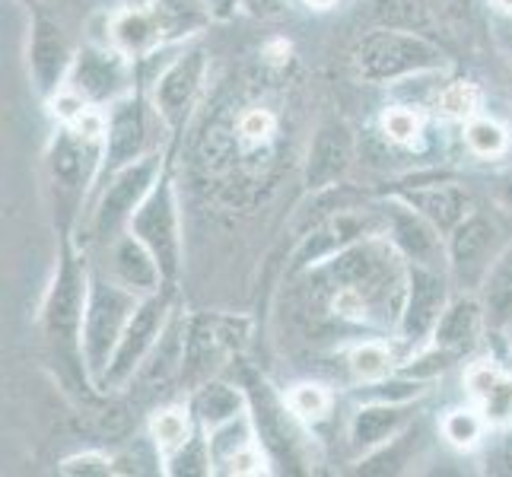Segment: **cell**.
Masks as SVG:
<instances>
[{"label": "cell", "mask_w": 512, "mask_h": 477, "mask_svg": "<svg viewBox=\"0 0 512 477\" xmlns=\"http://www.w3.org/2000/svg\"><path fill=\"white\" fill-rule=\"evenodd\" d=\"M153 439L163 452L182 449L191 439V427H188L185 411H163L160 417H156L153 420Z\"/></svg>", "instance_id": "27"}, {"label": "cell", "mask_w": 512, "mask_h": 477, "mask_svg": "<svg viewBox=\"0 0 512 477\" xmlns=\"http://www.w3.org/2000/svg\"><path fill=\"white\" fill-rule=\"evenodd\" d=\"M481 430H484L481 417H478V414H471V411H452V414L446 417V423H443L446 439H449L452 446H458V449H468V446L478 443V439H481Z\"/></svg>", "instance_id": "30"}, {"label": "cell", "mask_w": 512, "mask_h": 477, "mask_svg": "<svg viewBox=\"0 0 512 477\" xmlns=\"http://www.w3.org/2000/svg\"><path fill=\"white\" fill-rule=\"evenodd\" d=\"M201 77H204V55L201 51H191V55H182L160 80H156L153 105L169 125L185 118L188 105L201 86Z\"/></svg>", "instance_id": "11"}, {"label": "cell", "mask_w": 512, "mask_h": 477, "mask_svg": "<svg viewBox=\"0 0 512 477\" xmlns=\"http://www.w3.org/2000/svg\"><path fill=\"white\" fill-rule=\"evenodd\" d=\"M67 64H70V51H67L61 29L51 20H45V16H39V20L32 23V45H29V70L35 83H39V90L45 93L55 90Z\"/></svg>", "instance_id": "12"}, {"label": "cell", "mask_w": 512, "mask_h": 477, "mask_svg": "<svg viewBox=\"0 0 512 477\" xmlns=\"http://www.w3.org/2000/svg\"><path fill=\"white\" fill-rule=\"evenodd\" d=\"M239 7L258 16V20H271V16H280L287 10V0H239Z\"/></svg>", "instance_id": "39"}, {"label": "cell", "mask_w": 512, "mask_h": 477, "mask_svg": "<svg viewBox=\"0 0 512 477\" xmlns=\"http://www.w3.org/2000/svg\"><path fill=\"white\" fill-rule=\"evenodd\" d=\"M509 58H512V39H509Z\"/></svg>", "instance_id": "45"}, {"label": "cell", "mask_w": 512, "mask_h": 477, "mask_svg": "<svg viewBox=\"0 0 512 477\" xmlns=\"http://www.w3.org/2000/svg\"><path fill=\"white\" fill-rule=\"evenodd\" d=\"M306 4H309L312 10H328V7L338 4V0H306Z\"/></svg>", "instance_id": "42"}, {"label": "cell", "mask_w": 512, "mask_h": 477, "mask_svg": "<svg viewBox=\"0 0 512 477\" xmlns=\"http://www.w3.org/2000/svg\"><path fill=\"white\" fill-rule=\"evenodd\" d=\"M137 296L125 284H105V280L93 277L90 290H86V306H83V331H80V347L86 366L93 376H105L112 353L125 334L131 315L137 309Z\"/></svg>", "instance_id": "2"}, {"label": "cell", "mask_w": 512, "mask_h": 477, "mask_svg": "<svg viewBox=\"0 0 512 477\" xmlns=\"http://www.w3.org/2000/svg\"><path fill=\"white\" fill-rule=\"evenodd\" d=\"M497 4H500V7H503L506 13H512V0H497Z\"/></svg>", "instance_id": "43"}, {"label": "cell", "mask_w": 512, "mask_h": 477, "mask_svg": "<svg viewBox=\"0 0 512 477\" xmlns=\"http://www.w3.org/2000/svg\"><path fill=\"white\" fill-rule=\"evenodd\" d=\"M207 446H210V455H214L217 462H229V458H233L236 452L255 446V443H252V427H249V420H245V417L239 414V417H233V420L220 423V427H214V436L207 439Z\"/></svg>", "instance_id": "26"}, {"label": "cell", "mask_w": 512, "mask_h": 477, "mask_svg": "<svg viewBox=\"0 0 512 477\" xmlns=\"http://www.w3.org/2000/svg\"><path fill=\"white\" fill-rule=\"evenodd\" d=\"M497 245H500V226L493 217L471 210V214L458 223L449 233V264L455 277L465 287L484 284V277L490 274L493 261H497Z\"/></svg>", "instance_id": "4"}, {"label": "cell", "mask_w": 512, "mask_h": 477, "mask_svg": "<svg viewBox=\"0 0 512 477\" xmlns=\"http://www.w3.org/2000/svg\"><path fill=\"white\" fill-rule=\"evenodd\" d=\"M194 414H198L207 427H220V423L233 420L242 414V395L229 385H204L198 395H194Z\"/></svg>", "instance_id": "25"}, {"label": "cell", "mask_w": 512, "mask_h": 477, "mask_svg": "<svg viewBox=\"0 0 512 477\" xmlns=\"http://www.w3.org/2000/svg\"><path fill=\"white\" fill-rule=\"evenodd\" d=\"M385 223L392 242L404 252L408 261L417 264H433L443 268V239H439V226L427 220L414 204H385Z\"/></svg>", "instance_id": "8"}, {"label": "cell", "mask_w": 512, "mask_h": 477, "mask_svg": "<svg viewBox=\"0 0 512 477\" xmlns=\"http://www.w3.org/2000/svg\"><path fill=\"white\" fill-rule=\"evenodd\" d=\"M226 465H229L226 468L229 474H261L264 471V458H261V452L255 446H249V449L236 452Z\"/></svg>", "instance_id": "38"}, {"label": "cell", "mask_w": 512, "mask_h": 477, "mask_svg": "<svg viewBox=\"0 0 512 477\" xmlns=\"http://www.w3.org/2000/svg\"><path fill=\"white\" fill-rule=\"evenodd\" d=\"M404 417H408L404 414V404H395V401L360 408L350 420V443L357 449H379L385 443H392Z\"/></svg>", "instance_id": "19"}, {"label": "cell", "mask_w": 512, "mask_h": 477, "mask_svg": "<svg viewBox=\"0 0 512 477\" xmlns=\"http://www.w3.org/2000/svg\"><path fill=\"white\" fill-rule=\"evenodd\" d=\"M500 465H503V471H512V436L506 439V446L500 452Z\"/></svg>", "instance_id": "41"}, {"label": "cell", "mask_w": 512, "mask_h": 477, "mask_svg": "<svg viewBox=\"0 0 512 477\" xmlns=\"http://www.w3.org/2000/svg\"><path fill=\"white\" fill-rule=\"evenodd\" d=\"M382 128H385L388 137L398 140V144H408V140H414L417 131H420V118L414 112H408V109H392L385 115Z\"/></svg>", "instance_id": "35"}, {"label": "cell", "mask_w": 512, "mask_h": 477, "mask_svg": "<svg viewBox=\"0 0 512 477\" xmlns=\"http://www.w3.org/2000/svg\"><path fill=\"white\" fill-rule=\"evenodd\" d=\"M166 309H169V299L160 293H153L150 299H144V303L134 309L131 322H128L125 334H121V341L109 360V369H105V376H102V385H118L134 376L140 360L147 357L156 338H160L163 322H166Z\"/></svg>", "instance_id": "5"}, {"label": "cell", "mask_w": 512, "mask_h": 477, "mask_svg": "<svg viewBox=\"0 0 512 477\" xmlns=\"http://www.w3.org/2000/svg\"><path fill=\"white\" fill-rule=\"evenodd\" d=\"M242 134H245V137H252V140L268 137V134H271V115H268V112H252V115H245V118H242Z\"/></svg>", "instance_id": "40"}, {"label": "cell", "mask_w": 512, "mask_h": 477, "mask_svg": "<svg viewBox=\"0 0 512 477\" xmlns=\"http://www.w3.org/2000/svg\"><path fill=\"white\" fill-rule=\"evenodd\" d=\"M408 204H414L427 220L439 226V233H452V229L471 214V198L465 188L458 185H433V188H414L408 194Z\"/></svg>", "instance_id": "18"}, {"label": "cell", "mask_w": 512, "mask_h": 477, "mask_svg": "<svg viewBox=\"0 0 512 477\" xmlns=\"http://www.w3.org/2000/svg\"><path fill=\"white\" fill-rule=\"evenodd\" d=\"M366 233V217L360 214H338V217H328L315 233L303 242V249L296 255L299 268H309V264H319L328 261L331 255H338L347 245H353L360 236Z\"/></svg>", "instance_id": "14"}, {"label": "cell", "mask_w": 512, "mask_h": 477, "mask_svg": "<svg viewBox=\"0 0 512 477\" xmlns=\"http://www.w3.org/2000/svg\"><path fill=\"white\" fill-rule=\"evenodd\" d=\"M506 201H509V204H512V179H509V182H506Z\"/></svg>", "instance_id": "44"}, {"label": "cell", "mask_w": 512, "mask_h": 477, "mask_svg": "<svg viewBox=\"0 0 512 477\" xmlns=\"http://www.w3.org/2000/svg\"><path fill=\"white\" fill-rule=\"evenodd\" d=\"M210 446H204L201 439H188L182 449H175L172 458V474H207L210 471Z\"/></svg>", "instance_id": "31"}, {"label": "cell", "mask_w": 512, "mask_h": 477, "mask_svg": "<svg viewBox=\"0 0 512 477\" xmlns=\"http://www.w3.org/2000/svg\"><path fill=\"white\" fill-rule=\"evenodd\" d=\"M468 385H471V392L481 398L490 420L512 417V379L509 376H500L497 369H490V366H478L468 376Z\"/></svg>", "instance_id": "23"}, {"label": "cell", "mask_w": 512, "mask_h": 477, "mask_svg": "<svg viewBox=\"0 0 512 477\" xmlns=\"http://www.w3.org/2000/svg\"><path fill=\"white\" fill-rule=\"evenodd\" d=\"M67 90L77 93L86 102H102L112 99L118 93V86L125 83V64L115 51H99V48H86L83 55L74 58L70 64V77H67Z\"/></svg>", "instance_id": "9"}, {"label": "cell", "mask_w": 512, "mask_h": 477, "mask_svg": "<svg viewBox=\"0 0 512 477\" xmlns=\"http://www.w3.org/2000/svg\"><path fill=\"white\" fill-rule=\"evenodd\" d=\"M452 353L449 350H443V347H436L433 353H427V357H420L414 366H408L404 369V376H414V379H430V376H436V373H443V369H449L452 366Z\"/></svg>", "instance_id": "37"}, {"label": "cell", "mask_w": 512, "mask_h": 477, "mask_svg": "<svg viewBox=\"0 0 512 477\" xmlns=\"http://www.w3.org/2000/svg\"><path fill=\"white\" fill-rule=\"evenodd\" d=\"M484 322H487L484 303H478V299H458V303L449 306L443 312V318L436 322L433 341H436V347H443L452 353V357H458V353H465L478 344V334H481Z\"/></svg>", "instance_id": "15"}, {"label": "cell", "mask_w": 512, "mask_h": 477, "mask_svg": "<svg viewBox=\"0 0 512 477\" xmlns=\"http://www.w3.org/2000/svg\"><path fill=\"white\" fill-rule=\"evenodd\" d=\"M465 140L468 147L478 153V156H500L506 150V131L500 125H493V121H471L465 128Z\"/></svg>", "instance_id": "29"}, {"label": "cell", "mask_w": 512, "mask_h": 477, "mask_svg": "<svg viewBox=\"0 0 512 477\" xmlns=\"http://www.w3.org/2000/svg\"><path fill=\"white\" fill-rule=\"evenodd\" d=\"M481 303L487 312V322L493 328H506L512 325V242L497 255L490 274L481 284Z\"/></svg>", "instance_id": "20"}, {"label": "cell", "mask_w": 512, "mask_h": 477, "mask_svg": "<svg viewBox=\"0 0 512 477\" xmlns=\"http://www.w3.org/2000/svg\"><path fill=\"white\" fill-rule=\"evenodd\" d=\"M353 67L366 83H392L443 67V48L420 32L379 26L353 48Z\"/></svg>", "instance_id": "1"}, {"label": "cell", "mask_w": 512, "mask_h": 477, "mask_svg": "<svg viewBox=\"0 0 512 477\" xmlns=\"http://www.w3.org/2000/svg\"><path fill=\"white\" fill-rule=\"evenodd\" d=\"M51 166H55V175L61 182H67V185H77L80 182V169H83V163H80V150H77V144L70 137H61L58 144H55V153H51Z\"/></svg>", "instance_id": "33"}, {"label": "cell", "mask_w": 512, "mask_h": 477, "mask_svg": "<svg viewBox=\"0 0 512 477\" xmlns=\"http://www.w3.org/2000/svg\"><path fill=\"white\" fill-rule=\"evenodd\" d=\"M423 4L436 29H443L449 39H468L478 26V0H423Z\"/></svg>", "instance_id": "24"}, {"label": "cell", "mask_w": 512, "mask_h": 477, "mask_svg": "<svg viewBox=\"0 0 512 477\" xmlns=\"http://www.w3.org/2000/svg\"><path fill=\"white\" fill-rule=\"evenodd\" d=\"M373 20L382 29H404L427 35L436 29L423 0H373Z\"/></svg>", "instance_id": "21"}, {"label": "cell", "mask_w": 512, "mask_h": 477, "mask_svg": "<svg viewBox=\"0 0 512 477\" xmlns=\"http://www.w3.org/2000/svg\"><path fill=\"white\" fill-rule=\"evenodd\" d=\"M388 366H392V357H388V350L382 344H363L350 353V369L363 382H379L388 373Z\"/></svg>", "instance_id": "28"}, {"label": "cell", "mask_w": 512, "mask_h": 477, "mask_svg": "<svg viewBox=\"0 0 512 477\" xmlns=\"http://www.w3.org/2000/svg\"><path fill=\"white\" fill-rule=\"evenodd\" d=\"M478 109V93L468 83H452L449 90L439 96V112L449 118H471Z\"/></svg>", "instance_id": "32"}, {"label": "cell", "mask_w": 512, "mask_h": 477, "mask_svg": "<svg viewBox=\"0 0 512 477\" xmlns=\"http://www.w3.org/2000/svg\"><path fill=\"white\" fill-rule=\"evenodd\" d=\"M112 39L121 51L137 55V51H147L153 42L163 39V29L156 23V16L147 10H125L115 16L112 23Z\"/></svg>", "instance_id": "22"}, {"label": "cell", "mask_w": 512, "mask_h": 477, "mask_svg": "<svg viewBox=\"0 0 512 477\" xmlns=\"http://www.w3.org/2000/svg\"><path fill=\"white\" fill-rule=\"evenodd\" d=\"M153 185H156V159H134V163L121 166L112 185L105 188L102 204L96 210L99 233H112L125 220H131Z\"/></svg>", "instance_id": "7"}, {"label": "cell", "mask_w": 512, "mask_h": 477, "mask_svg": "<svg viewBox=\"0 0 512 477\" xmlns=\"http://www.w3.org/2000/svg\"><path fill=\"white\" fill-rule=\"evenodd\" d=\"M61 471L64 474H70V477H80V474H109L112 471V462L105 455H99V452H86V455H74V458H67V462L61 465Z\"/></svg>", "instance_id": "36"}, {"label": "cell", "mask_w": 512, "mask_h": 477, "mask_svg": "<svg viewBox=\"0 0 512 477\" xmlns=\"http://www.w3.org/2000/svg\"><path fill=\"white\" fill-rule=\"evenodd\" d=\"M144 140H147V121L140 105L137 102L118 105L109 121V131H105V163L112 169L134 163L140 150H144Z\"/></svg>", "instance_id": "13"}, {"label": "cell", "mask_w": 512, "mask_h": 477, "mask_svg": "<svg viewBox=\"0 0 512 477\" xmlns=\"http://www.w3.org/2000/svg\"><path fill=\"white\" fill-rule=\"evenodd\" d=\"M112 268H115L118 284H125L134 293H156V287H160V280H163L160 261L153 258V252L137 236H125L115 245Z\"/></svg>", "instance_id": "16"}, {"label": "cell", "mask_w": 512, "mask_h": 477, "mask_svg": "<svg viewBox=\"0 0 512 477\" xmlns=\"http://www.w3.org/2000/svg\"><path fill=\"white\" fill-rule=\"evenodd\" d=\"M83 306H86V293L77 280L74 264H64L55 296H51L48 306V328L58 341H74L83 331Z\"/></svg>", "instance_id": "17"}, {"label": "cell", "mask_w": 512, "mask_h": 477, "mask_svg": "<svg viewBox=\"0 0 512 477\" xmlns=\"http://www.w3.org/2000/svg\"><path fill=\"white\" fill-rule=\"evenodd\" d=\"M128 223L131 236L144 242L153 258L160 261L163 277H172L179 271V217H175V198L169 182H156Z\"/></svg>", "instance_id": "3"}, {"label": "cell", "mask_w": 512, "mask_h": 477, "mask_svg": "<svg viewBox=\"0 0 512 477\" xmlns=\"http://www.w3.org/2000/svg\"><path fill=\"white\" fill-rule=\"evenodd\" d=\"M353 159V140L341 121L322 125L312 137L309 159H306V185L309 188H331L347 172Z\"/></svg>", "instance_id": "10"}, {"label": "cell", "mask_w": 512, "mask_h": 477, "mask_svg": "<svg viewBox=\"0 0 512 477\" xmlns=\"http://www.w3.org/2000/svg\"><path fill=\"white\" fill-rule=\"evenodd\" d=\"M404 280H408V290H404L401 306V334L408 341H417L430 334L446 312V277L443 268L408 261Z\"/></svg>", "instance_id": "6"}, {"label": "cell", "mask_w": 512, "mask_h": 477, "mask_svg": "<svg viewBox=\"0 0 512 477\" xmlns=\"http://www.w3.org/2000/svg\"><path fill=\"white\" fill-rule=\"evenodd\" d=\"M328 392L319 385H296L293 395H290V408L299 417H322L328 411Z\"/></svg>", "instance_id": "34"}]
</instances>
